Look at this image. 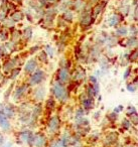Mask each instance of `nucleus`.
<instances>
[{
  "instance_id": "14",
  "label": "nucleus",
  "mask_w": 138,
  "mask_h": 147,
  "mask_svg": "<svg viewBox=\"0 0 138 147\" xmlns=\"http://www.w3.org/2000/svg\"><path fill=\"white\" fill-rule=\"evenodd\" d=\"M120 30V33H126V29H124V28H121V29H119Z\"/></svg>"
},
{
  "instance_id": "10",
  "label": "nucleus",
  "mask_w": 138,
  "mask_h": 147,
  "mask_svg": "<svg viewBox=\"0 0 138 147\" xmlns=\"http://www.w3.org/2000/svg\"><path fill=\"white\" fill-rule=\"evenodd\" d=\"M51 147H64L63 146V143H62L61 139H60L59 141H57V142H55L53 145H51Z\"/></svg>"
},
{
  "instance_id": "4",
  "label": "nucleus",
  "mask_w": 138,
  "mask_h": 147,
  "mask_svg": "<svg viewBox=\"0 0 138 147\" xmlns=\"http://www.w3.org/2000/svg\"><path fill=\"white\" fill-rule=\"evenodd\" d=\"M60 127V120L57 117H53V118H51V122H49V130L51 131V132H55V131H57V129H59Z\"/></svg>"
},
{
  "instance_id": "3",
  "label": "nucleus",
  "mask_w": 138,
  "mask_h": 147,
  "mask_svg": "<svg viewBox=\"0 0 138 147\" xmlns=\"http://www.w3.org/2000/svg\"><path fill=\"white\" fill-rule=\"evenodd\" d=\"M43 77H45V75H43V73L41 71H37V73L34 74L32 76V78H31V84L35 85V84H39V83H41V81L43 80Z\"/></svg>"
},
{
  "instance_id": "1",
  "label": "nucleus",
  "mask_w": 138,
  "mask_h": 147,
  "mask_svg": "<svg viewBox=\"0 0 138 147\" xmlns=\"http://www.w3.org/2000/svg\"><path fill=\"white\" fill-rule=\"evenodd\" d=\"M53 93H55V97L57 99H60V100L65 101L67 99V92H66L65 88L63 86H61L60 84L55 85V87H53Z\"/></svg>"
},
{
  "instance_id": "11",
  "label": "nucleus",
  "mask_w": 138,
  "mask_h": 147,
  "mask_svg": "<svg viewBox=\"0 0 138 147\" xmlns=\"http://www.w3.org/2000/svg\"><path fill=\"white\" fill-rule=\"evenodd\" d=\"M117 21H118L117 17H116V16H113L111 19H110V24H111V25H114L116 22H117Z\"/></svg>"
},
{
  "instance_id": "7",
  "label": "nucleus",
  "mask_w": 138,
  "mask_h": 147,
  "mask_svg": "<svg viewBox=\"0 0 138 147\" xmlns=\"http://www.w3.org/2000/svg\"><path fill=\"white\" fill-rule=\"evenodd\" d=\"M60 80L62 82H67L69 80V73H68L67 69H62L60 71Z\"/></svg>"
},
{
  "instance_id": "9",
  "label": "nucleus",
  "mask_w": 138,
  "mask_h": 147,
  "mask_svg": "<svg viewBox=\"0 0 138 147\" xmlns=\"http://www.w3.org/2000/svg\"><path fill=\"white\" fill-rule=\"evenodd\" d=\"M84 106H85V108H91L92 106V101L91 100H86L85 102H84Z\"/></svg>"
},
{
  "instance_id": "2",
  "label": "nucleus",
  "mask_w": 138,
  "mask_h": 147,
  "mask_svg": "<svg viewBox=\"0 0 138 147\" xmlns=\"http://www.w3.org/2000/svg\"><path fill=\"white\" fill-rule=\"evenodd\" d=\"M45 142H47V139L43 135L41 134H37V136L33 137L32 143L35 147H43L45 145Z\"/></svg>"
},
{
  "instance_id": "12",
  "label": "nucleus",
  "mask_w": 138,
  "mask_h": 147,
  "mask_svg": "<svg viewBox=\"0 0 138 147\" xmlns=\"http://www.w3.org/2000/svg\"><path fill=\"white\" fill-rule=\"evenodd\" d=\"M20 18H21V14H20V13H15L14 16H13V19H14V20H19Z\"/></svg>"
},
{
  "instance_id": "6",
  "label": "nucleus",
  "mask_w": 138,
  "mask_h": 147,
  "mask_svg": "<svg viewBox=\"0 0 138 147\" xmlns=\"http://www.w3.org/2000/svg\"><path fill=\"white\" fill-rule=\"evenodd\" d=\"M21 139H22L24 142H32L33 136L31 135L30 132H28V131H25V132L21 133Z\"/></svg>"
},
{
  "instance_id": "8",
  "label": "nucleus",
  "mask_w": 138,
  "mask_h": 147,
  "mask_svg": "<svg viewBox=\"0 0 138 147\" xmlns=\"http://www.w3.org/2000/svg\"><path fill=\"white\" fill-rule=\"evenodd\" d=\"M35 67H37L35 61L31 59V61H29L28 63H27L26 67H25V71H34V69H35Z\"/></svg>"
},
{
  "instance_id": "13",
  "label": "nucleus",
  "mask_w": 138,
  "mask_h": 147,
  "mask_svg": "<svg viewBox=\"0 0 138 147\" xmlns=\"http://www.w3.org/2000/svg\"><path fill=\"white\" fill-rule=\"evenodd\" d=\"M2 147H12V144H11L10 142H7V143H5V144H3Z\"/></svg>"
},
{
  "instance_id": "5",
  "label": "nucleus",
  "mask_w": 138,
  "mask_h": 147,
  "mask_svg": "<svg viewBox=\"0 0 138 147\" xmlns=\"http://www.w3.org/2000/svg\"><path fill=\"white\" fill-rule=\"evenodd\" d=\"M0 125H1V127H2L3 129H5V130L9 129V127H10V124H9L7 118L3 114H1V113H0Z\"/></svg>"
}]
</instances>
